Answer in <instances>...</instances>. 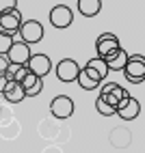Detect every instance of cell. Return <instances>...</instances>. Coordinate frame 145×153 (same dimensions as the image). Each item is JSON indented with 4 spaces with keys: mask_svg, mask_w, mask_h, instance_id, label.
<instances>
[{
    "mask_svg": "<svg viewBox=\"0 0 145 153\" xmlns=\"http://www.w3.org/2000/svg\"><path fill=\"white\" fill-rule=\"evenodd\" d=\"M9 82H11V80H9L7 76H0V93H5V88H7Z\"/></svg>",
    "mask_w": 145,
    "mask_h": 153,
    "instance_id": "603a6c76",
    "label": "cell"
},
{
    "mask_svg": "<svg viewBox=\"0 0 145 153\" xmlns=\"http://www.w3.org/2000/svg\"><path fill=\"white\" fill-rule=\"evenodd\" d=\"M50 112L56 119H69L74 114V101L67 95H56L52 101H50Z\"/></svg>",
    "mask_w": 145,
    "mask_h": 153,
    "instance_id": "277c9868",
    "label": "cell"
},
{
    "mask_svg": "<svg viewBox=\"0 0 145 153\" xmlns=\"http://www.w3.org/2000/svg\"><path fill=\"white\" fill-rule=\"evenodd\" d=\"M20 28H22V13L20 9L7 13V15H0V33H7V35H17Z\"/></svg>",
    "mask_w": 145,
    "mask_h": 153,
    "instance_id": "9c48e42d",
    "label": "cell"
},
{
    "mask_svg": "<svg viewBox=\"0 0 145 153\" xmlns=\"http://www.w3.org/2000/svg\"><path fill=\"white\" fill-rule=\"evenodd\" d=\"M74 22V11L67 4H56L50 11V24L54 28H69Z\"/></svg>",
    "mask_w": 145,
    "mask_h": 153,
    "instance_id": "3957f363",
    "label": "cell"
},
{
    "mask_svg": "<svg viewBox=\"0 0 145 153\" xmlns=\"http://www.w3.org/2000/svg\"><path fill=\"white\" fill-rule=\"evenodd\" d=\"M2 97H5L7 101H11V104H20L22 99H26L22 86H20L17 82H9L7 88H5V93H2Z\"/></svg>",
    "mask_w": 145,
    "mask_h": 153,
    "instance_id": "2e32d148",
    "label": "cell"
},
{
    "mask_svg": "<svg viewBox=\"0 0 145 153\" xmlns=\"http://www.w3.org/2000/svg\"><path fill=\"white\" fill-rule=\"evenodd\" d=\"M44 39V26H41L37 19H26L22 22V28H20V41L30 45V43H39Z\"/></svg>",
    "mask_w": 145,
    "mask_h": 153,
    "instance_id": "7a4b0ae2",
    "label": "cell"
},
{
    "mask_svg": "<svg viewBox=\"0 0 145 153\" xmlns=\"http://www.w3.org/2000/svg\"><path fill=\"white\" fill-rule=\"evenodd\" d=\"M17 9V2L15 0H0V15H7Z\"/></svg>",
    "mask_w": 145,
    "mask_h": 153,
    "instance_id": "44dd1931",
    "label": "cell"
},
{
    "mask_svg": "<svg viewBox=\"0 0 145 153\" xmlns=\"http://www.w3.org/2000/svg\"><path fill=\"white\" fill-rule=\"evenodd\" d=\"M78 74H80V67H78V63L74 58L59 60V65H56V78L61 80V82H76Z\"/></svg>",
    "mask_w": 145,
    "mask_h": 153,
    "instance_id": "5b68a950",
    "label": "cell"
},
{
    "mask_svg": "<svg viewBox=\"0 0 145 153\" xmlns=\"http://www.w3.org/2000/svg\"><path fill=\"white\" fill-rule=\"evenodd\" d=\"M78 11L85 17H95L102 11V0H78Z\"/></svg>",
    "mask_w": 145,
    "mask_h": 153,
    "instance_id": "9a60e30c",
    "label": "cell"
},
{
    "mask_svg": "<svg viewBox=\"0 0 145 153\" xmlns=\"http://www.w3.org/2000/svg\"><path fill=\"white\" fill-rule=\"evenodd\" d=\"M26 67H28L30 74H35L37 78L44 80V76H48L50 69H52V60H50V56H46V54H33Z\"/></svg>",
    "mask_w": 145,
    "mask_h": 153,
    "instance_id": "ba28073f",
    "label": "cell"
},
{
    "mask_svg": "<svg viewBox=\"0 0 145 153\" xmlns=\"http://www.w3.org/2000/svg\"><path fill=\"white\" fill-rule=\"evenodd\" d=\"M20 86H22V91H24V95L26 97H35V95H39L41 91H44V80L41 78H37L35 74H26V78L20 82Z\"/></svg>",
    "mask_w": 145,
    "mask_h": 153,
    "instance_id": "7c38bea8",
    "label": "cell"
},
{
    "mask_svg": "<svg viewBox=\"0 0 145 153\" xmlns=\"http://www.w3.org/2000/svg\"><path fill=\"white\" fill-rule=\"evenodd\" d=\"M30 56H33V52H30V45L22 43L15 39V43L11 45V50L7 52V60L11 65H28Z\"/></svg>",
    "mask_w": 145,
    "mask_h": 153,
    "instance_id": "8992f818",
    "label": "cell"
},
{
    "mask_svg": "<svg viewBox=\"0 0 145 153\" xmlns=\"http://www.w3.org/2000/svg\"><path fill=\"white\" fill-rule=\"evenodd\" d=\"M128 52L123 48H119V50H115V52H110L106 58H104V63H106V67H108V71H123V67H126V63H128Z\"/></svg>",
    "mask_w": 145,
    "mask_h": 153,
    "instance_id": "4fadbf2b",
    "label": "cell"
},
{
    "mask_svg": "<svg viewBox=\"0 0 145 153\" xmlns=\"http://www.w3.org/2000/svg\"><path fill=\"white\" fill-rule=\"evenodd\" d=\"M121 74H123V78H126L130 84H141L145 80V56L130 54L128 63H126V67H123Z\"/></svg>",
    "mask_w": 145,
    "mask_h": 153,
    "instance_id": "6da1fadb",
    "label": "cell"
},
{
    "mask_svg": "<svg viewBox=\"0 0 145 153\" xmlns=\"http://www.w3.org/2000/svg\"><path fill=\"white\" fill-rule=\"evenodd\" d=\"M26 74H28V67H26V65H11V63H9L5 76L11 80V82H17V84H20V82L26 78Z\"/></svg>",
    "mask_w": 145,
    "mask_h": 153,
    "instance_id": "e0dca14e",
    "label": "cell"
},
{
    "mask_svg": "<svg viewBox=\"0 0 145 153\" xmlns=\"http://www.w3.org/2000/svg\"><path fill=\"white\" fill-rule=\"evenodd\" d=\"M100 95H113L119 104L123 99H128L130 97V93L126 88H123L121 84H117V82H106V84H102V91H100Z\"/></svg>",
    "mask_w": 145,
    "mask_h": 153,
    "instance_id": "5bb4252c",
    "label": "cell"
},
{
    "mask_svg": "<svg viewBox=\"0 0 145 153\" xmlns=\"http://www.w3.org/2000/svg\"><path fill=\"white\" fill-rule=\"evenodd\" d=\"M121 43H119V39L113 35V33H104V35H100L98 37V41H95V52L100 58H106L110 52H115V50H119Z\"/></svg>",
    "mask_w": 145,
    "mask_h": 153,
    "instance_id": "52a82bcc",
    "label": "cell"
},
{
    "mask_svg": "<svg viewBox=\"0 0 145 153\" xmlns=\"http://www.w3.org/2000/svg\"><path fill=\"white\" fill-rule=\"evenodd\" d=\"M139 112H141V104H139V99H134L132 95L128 99H123L119 108H117V117H121L123 121H134L139 117Z\"/></svg>",
    "mask_w": 145,
    "mask_h": 153,
    "instance_id": "8fae6325",
    "label": "cell"
},
{
    "mask_svg": "<svg viewBox=\"0 0 145 153\" xmlns=\"http://www.w3.org/2000/svg\"><path fill=\"white\" fill-rule=\"evenodd\" d=\"M78 86L82 88V91H93V88H98L102 82H104V80H102L95 71L93 69H89V67H82L80 69V74H78Z\"/></svg>",
    "mask_w": 145,
    "mask_h": 153,
    "instance_id": "30bf717a",
    "label": "cell"
},
{
    "mask_svg": "<svg viewBox=\"0 0 145 153\" xmlns=\"http://www.w3.org/2000/svg\"><path fill=\"white\" fill-rule=\"evenodd\" d=\"M95 110L100 112V114H104V117H113V114H117V108H113L110 104H106V101L102 99L100 95H98V99H95Z\"/></svg>",
    "mask_w": 145,
    "mask_h": 153,
    "instance_id": "d6986e66",
    "label": "cell"
},
{
    "mask_svg": "<svg viewBox=\"0 0 145 153\" xmlns=\"http://www.w3.org/2000/svg\"><path fill=\"white\" fill-rule=\"evenodd\" d=\"M7 67H9L7 56H0V76H5V74H7Z\"/></svg>",
    "mask_w": 145,
    "mask_h": 153,
    "instance_id": "7402d4cb",
    "label": "cell"
},
{
    "mask_svg": "<svg viewBox=\"0 0 145 153\" xmlns=\"http://www.w3.org/2000/svg\"><path fill=\"white\" fill-rule=\"evenodd\" d=\"M13 43H15V37H13V35L0 33V56H7V52L11 50Z\"/></svg>",
    "mask_w": 145,
    "mask_h": 153,
    "instance_id": "ffe728a7",
    "label": "cell"
},
{
    "mask_svg": "<svg viewBox=\"0 0 145 153\" xmlns=\"http://www.w3.org/2000/svg\"><path fill=\"white\" fill-rule=\"evenodd\" d=\"M85 67L93 69V71H95V74H98L102 80H104V78L110 74V71H108V67H106V63H104V58H100V56H93V58H89Z\"/></svg>",
    "mask_w": 145,
    "mask_h": 153,
    "instance_id": "ac0fdd59",
    "label": "cell"
}]
</instances>
